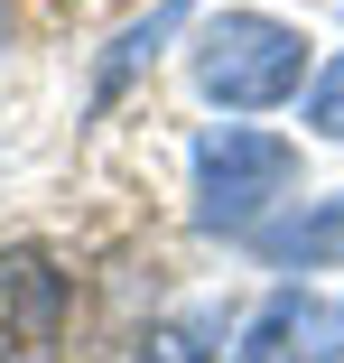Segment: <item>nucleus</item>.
Listing matches in <instances>:
<instances>
[{
	"label": "nucleus",
	"mask_w": 344,
	"mask_h": 363,
	"mask_svg": "<svg viewBox=\"0 0 344 363\" xmlns=\"http://www.w3.org/2000/svg\"><path fill=\"white\" fill-rule=\"evenodd\" d=\"M260 252L280 261V270H326V261H344V196L298 205L289 224H270V233H260Z\"/></svg>",
	"instance_id": "39448f33"
},
{
	"label": "nucleus",
	"mask_w": 344,
	"mask_h": 363,
	"mask_svg": "<svg viewBox=\"0 0 344 363\" xmlns=\"http://www.w3.org/2000/svg\"><path fill=\"white\" fill-rule=\"evenodd\" d=\"M186 214H195V233H214V242H260L270 233V205H289L298 196V150L280 130H242V121H214L186 150Z\"/></svg>",
	"instance_id": "f257e3e1"
},
{
	"label": "nucleus",
	"mask_w": 344,
	"mask_h": 363,
	"mask_svg": "<svg viewBox=\"0 0 344 363\" xmlns=\"http://www.w3.org/2000/svg\"><path fill=\"white\" fill-rule=\"evenodd\" d=\"M307 121H316L326 140H344V56H335V65H326V75L307 84Z\"/></svg>",
	"instance_id": "0eeeda50"
},
{
	"label": "nucleus",
	"mask_w": 344,
	"mask_h": 363,
	"mask_svg": "<svg viewBox=\"0 0 344 363\" xmlns=\"http://www.w3.org/2000/svg\"><path fill=\"white\" fill-rule=\"evenodd\" d=\"M65 317H75V279L47 242L0 252V363H56Z\"/></svg>",
	"instance_id": "7ed1b4c3"
},
{
	"label": "nucleus",
	"mask_w": 344,
	"mask_h": 363,
	"mask_svg": "<svg viewBox=\"0 0 344 363\" xmlns=\"http://www.w3.org/2000/svg\"><path fill=\"white\" fill-rule=\"evenodd\" d=\"M316 363H344V345H326V354H316Z\"/></svg>",
	"instance_id": "6e6552de"
},
{
	"label": "nucleus",
	"mask_w": 344,
	"mask_h": 363,
	"mask_svg": "<svg viewBox=\"0 0 344 363\" xmlns=\"http://www.w3.org/2000/svg\"><path fill=\"white\" fill-rule=\"evenodd\" d=\"M177 28H186V0H159V10H149V19H140V28H121V38H112V56H103V65H93V94H103V103H112V94H121V84H130V75H140V65H149V56H159V47H168V38H177Z\"/></svg>",
	"instance_id": "423d86ee"
},
{
	"label": "nucleus",
	"mask_w": 344,
	"mask_h": 363,
	"mask_svg": "<svg viewBox=\"0 0 344 363\" xmlns=\"http://www.w3.org/2000/svg\"><path fill=\"white\" fill-rule=\"evenodd\" d=\"M326 326H335V317L307 298V289H280V298H260V308L242 317V335L224 345V363H316V354H326V345H316Z\"/></svg>",
	"instance_id": "20e7f679"
},
{
	"label": "nucleus",
	"mask_w": 344,
	"mask_h": 363,
	"mask_svg": "<svg viewBox=\"0 0 344 363\" xmlns=\"http://www.w3.org/2000/svg\"><path fill=\"white\" fill-rule=\"evenodd\" d=\"M186 75L214 112H280L307 84V38L289 19H270V10H224V19L195 28Z\"/></svg>",
	"instance_id": "f03ea898"
}]
</instances>
